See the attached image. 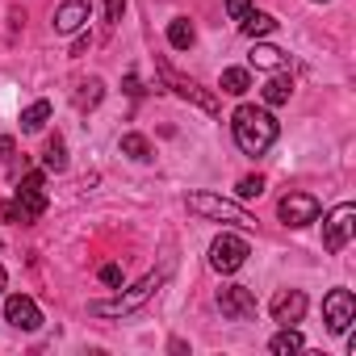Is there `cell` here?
<instances>
[{"label":"cell","instance_id":"cell-24","mask_svg":"<svg viewBox=\"0 0 356 356\" xmlns=\"http://www.w3.org/2000/svg\"><path fill=\"white\" fill-rule=\"evenodd\" d=\"M235 193H239V202H252V197H260V193H264V176H243V181L235 185Z\"/></svg>","mask_w":356,"mask_h":356},{"label":"cell","instance_id":"cell-29","mask_svg":"<svg viewBox=\"0 0 356 356\" xmlns=\"http://www.w3.org/2000/svg\"><path fill=\"white\" fill-rule=\"evenodd\" d=\"M5 285H9V273H5V264H0V293H5Z\"/></svg>","mask_w":356,"mask_h":356},{"label":"cell","instance_id":"cell-16","mask_svg":"<svg viewBox=\"0 0 356 356\" xmlns=\"http://www.w3.org/2000/svg\"><path fill=\"white\" fill-rule=\"evenodd\" d=\"M289 92H293L289 72H277V76L264 84V101H268V105H285V101H289Z\"/></svg>","mask_w":356,"mask_h":356},{"label":"cell","instance_id":"cell-25","mask_svg":"<svg viewBox=\"0 0 356 356\" xmlns=\"http://www.w3.org/2000/svg\"><path fill=\"white\" fill-rule=\"evenodd\" d=\"M122 13H126V0H105V17H109V26L122 22Z\"/></svg>","mask_w":356,"mask_h":356},{"label":"cell","instance_id":"cell-12","mask_svg":"<svg viewBox=\"0 0 356 356\" xmlns=\"http://www.w3.org/2000/svg\"><path fill=\"white\" fill-rule=\"evenodd\" d=\"M88 13H92V0H63L55 9V30L59 34H76L88 26Z\"/></svg>","mask_w":356,"mask_h":356},{"label":"cell","instance_id":"cell-26","mask_svg":"<svg viewBox=\"0 0 356 356\" xmlns=\"http://www.w3.org/2000/svg\"><path fill=\"white\" fill-rule=\"evenodd\" d=\"M101 281H105V285H122V268H118V264H105V268H101Z\"/></svg>","mask_w":356,"mask_h":356},{"label":"cell","instance_id":"cell-22","mask_svg":"<svg viewBox=\"0 0 356 356\" xmlns=\"http://www.w3.org/2000/svg\"><path fill=\"white\" fill-rule=\"evenodd\" d=\"M42 163H47L51 172H63V168H67V151H63V138H51V143H47V151H42Z\"/></svg>","mask_w":356,"mask_h":356},{"label":"cell","instance_id":"cell-9","mask_svg":"<svg viewBox=\"0 0 356 356\" xmlns=\"http://www.w3.org/2000/svg\"><path fill=\"white\" fill-rule=\"evenodd\" d=\"M218 310L231 323H248V318H256V293L248 285H222L218 289Z\"/></svg>","mask_w":356,"mask_h":356},{"label":"cell","instance_id":"cell-2","mask_svg":"<svg viewBox=\"0 0 356 356\" xmlns=\"http://www.w3.org/2000/svg\"><path fill=\"white\" fill-rule=\"evenodd\" d=\"M163 277H168V273H151V277H143L134 289H126V293H118V298H109V302H92L88 314H97V318H122V314H134L138 306H147V302L155 298V289L163 285Z\"/></svg>","mask_w":356,"mask_h":356},{"label":"cell","instance_id":"cell-14","mask_svg":"<svg viewBox=\"0 0 356 356\" xmlns=\"http://www.w3.org/2000/svg\"><path fill=\"white\" fill-rule=\"evenodd\" d=\"M248 59H252V67H260V72H289V55L277 51V47H256Z\"/></svg>","mask_w":356,"mask_h":356},{"label":"cell","instance_id":"cell-23","mask_svg":"<svg viewBox=\"0 0 356 356\" xmlns=\"http://www.w3.org/2000/svg\"><path fill=\"white\" fill-rule=\"evenodd\" d=\"M122 151H126L130 159H151V143H147L143 134H122Z\"/></svg>","mask_w":356,"mask_h":356},{"label":"cell","instance_id":"cell-17","mask_svg":"<svg viewBox=\"0 0 356 356\" xmlns=\"http://www.w3.org/2000/svg\"><path fill=\"white\" fill-rule=\"evenodd\" d=\"M193 38H197V34H193V22H189V17H176V22L168 26V42H172L176 51H189Z\"/></svg>","mask_w":356,"mask_h":356},{"label":"cell","instance_id":"cell-21","mask_svg":"<svg viewBox=\"0 0 356 356\" xmlns=\"http://www.w3.org/2000/svg\"><path fill=\"white\" fill-rule=\"evenodd\" d=\"M248 88H252V80H248V72H243V67H227V72H222V92L243 97Z\"/></svg>","mask_w":356,"mask_h":356},{"label":"cell","instance_id":"cell-8","mask_svg":"<svg viewBox=\"0 0 356 356\" xmlns=\"http://www.w3.org/2000/svg\"><path fill=\"white\" fill-rule=\"evenodd\" d=\"M352 318H356V298H352V289H331L327 298H323V323H327V331H348L352 327Z\"/></svg>","mask_w":356,"mask_h":356},{"label":"cell","instance_id":"cell-18","mask_svg":"<svg viewBox=\"0 0 356 356\" xmlns=\"http://www.w3.org/2000/svg\"><path fill=\"white\" fill-rule=\"evenodd\" d=\"M302 348H306V339H302L293 327L277 331V335H273V343H268V352H277V356H289V352H302Z\"/></svg>","mask_w":356,"mask_h":356},{"label":"cell","instance_id":"cell-11","mask_svg":"<svg viewBox=\"0 0 356 356\" xmlns=\"http://www.w3.org/2000/svg\"><path fill=\"white\" fill-rule=\"evenodd\" d=\"M5 318H9L17 331H38V327H42V310H38L34 298H26V293H13V298L5 302Z\"/></svg>","mask_w":356,"mask_h":356},{"label":"cell","instance_id":"cell-3","mask_svg":"<svg viewBox=\"0 0 356 356\" xmlns=\"http://www.w3.org/2000/svg\"><path fill=\"white\" fill-rule=\"evenodd\" d=\"M13 210H17V222H38L47 214V176L42 172H26L22 176Z\"/></svg>","mask_w":356,"mask_h":356},{"label":"cell","instance_id":"cell-28","mask_svg":"<svg viewBox=\"0 0 356 356\" xmlns=\"http://www.w3.org/2000/svg\"><path fill=\"white\" fill-rule=\"evenodd\" d=\"M0 159H13V138H0Z\"/></svg>","mask_w":356,"mask_h":356},{"label":"cell","instance_id":"cell-20","mask_svg":"<svg viewBox=\"0 0 356 356\" xmlns=\"http://www.w3.org/2000/svg\"><path fill=\"white\" fill-rule=\"evenodd\" d=\"M47 118H51V101H34V105L22 113V130H26V134H34V130H42V126H47Z\"/></svg>","mask_w":356,"mask_h":356},{"label":"cell","instance_id":"cell-6","mask_svg":"<svg viewBox=\"0 0 356 356\" xmlns=\"http://www.w3.org/2000/svg\"><path fill=\"white\" fill-rule=\"evenodd\" d=\"M352 231H356V206H335V210L327 214V222H323V248H327L331 256L343 252L348 239H352Z\"/></svg>","mask_w":356,"mask_h":356},{"label":"cell","instance_id":"cell-15","mask_svg":"<svg viewBox=\"0 0 356 356\" xmlns=\"http://www.w3.org/2000/svg\"><path fill=\"white\" fill-rule=\"evenodd\" d=\"M239 30H243L248 38H264V34H273V30H277V22H273L268 13H260V9H248V13L239 17Z\"/></svg>","mask_w":356,"mask_h":356},{"label":"cell","instance_id":"cell-27","mask_svg":"<svg viewBox=\"0 0 356 356\" xmlns=\"http://www.w3.org/2000/svg\"><path fill=\"white\" fill-rule=\"evenodd\" d=\"M248 9H252V0H227V13H231L235 22H239V17H243Z\"/></svg>","mask_w":356,"mask_h":356},{"label":"cell","instance_id":"cell-13","mask_svg":"<svg viewBox=\"0 0 356 356\" xmlns=\"http://www.w3.org/2000/svg\"><path fill=\"white\" fill-rule=\"evenodd\" d=\"M302 314H306V293H302V289H281V293L273 298V318H277L281 327L302 323Z\"/></svg>","mask_w":356,"mask_h":356},{"label":"cell","instance_id":"cell-7","mask_svg":"<svg viewBox=\"0 0 356 356\" xmlns=\"http://www.w3.org/2000/svg\"><path fill=\"white\" fill-rule=\"evenodd\" d=\"M248 256H252V248L239 235H218L210 243V268H218V273H239Z\"/></svg>","mask_w":356,"mask_h":356},{"label":"cell","instance_id":"cell-1","mask_svg":"<svg viewBox=\"0 0 356 356\" xmlns=\"http://www.w3.org/2000/svg\"><path fill=\"white\" fill-rule=\"evenodd\" d=\"M231 126H235V143H239L243 155H264L277 143V134H281L277 118L268 109H256V105H239Z\"/></svg>","mask_w":356,"mask_h":356},{"label":"cell","instance_id":"cell-19","mask_svg":"<svg viewBox=\"0 0 356 356\" xmlns=\"http://www.w3.org/2000/svg\"><path fill=\"white\" fill-rule=\"evenodd\" d=\"M101 97H105V84H101V80H84V84L76 88V109H97Z\"/></svg>","mask_w":356,"mask_h":356},{"label":"cell","instance_id":"cell-4","mask_svg":"<svg viewBox=\"0 0 356 356\" xmlns=\"http://www.w3.org/2000/svg\"><path fill=\"white\" fill-rule=\"evenodd\" d=\"M189 210H193V214H202V218H214V222L256 227V218H252L243 206H235V202H227V197H214V193H193V197H189Z\"/></svg>","mask_w":356,"mask_h":356},{"label":"cell","instance_id":"cell-10","mask_svg":"<svg viewBox=\"0 0 356 356\" xmlns=\"http://www.w3.org/2000/svg\"><path fill=\"white\" fill-rule=\"evenodd\" d=\"M277 210H281V222L285 227H306V222L318 218V202L310 193H289V197H281Z\"/></svg>","mask_w":356,"mask_h":356},{"label":"cell","instance_id":"cell-5","mask_svg":"<svg viewBox=\"0 0 356 356\" xmlns=\"http://www.w3.org/2000/svg\"><path fill=\"white\" fill-rule=\"evenodd\" d=\"M159 76H163V84H168L176 97H181V101H193L202 113H218V97H214V92H206L202 84H193L189 76H181L168 59H159Z\"/></svg>","mask_w":356,"mask_h":356}]
</instances>
